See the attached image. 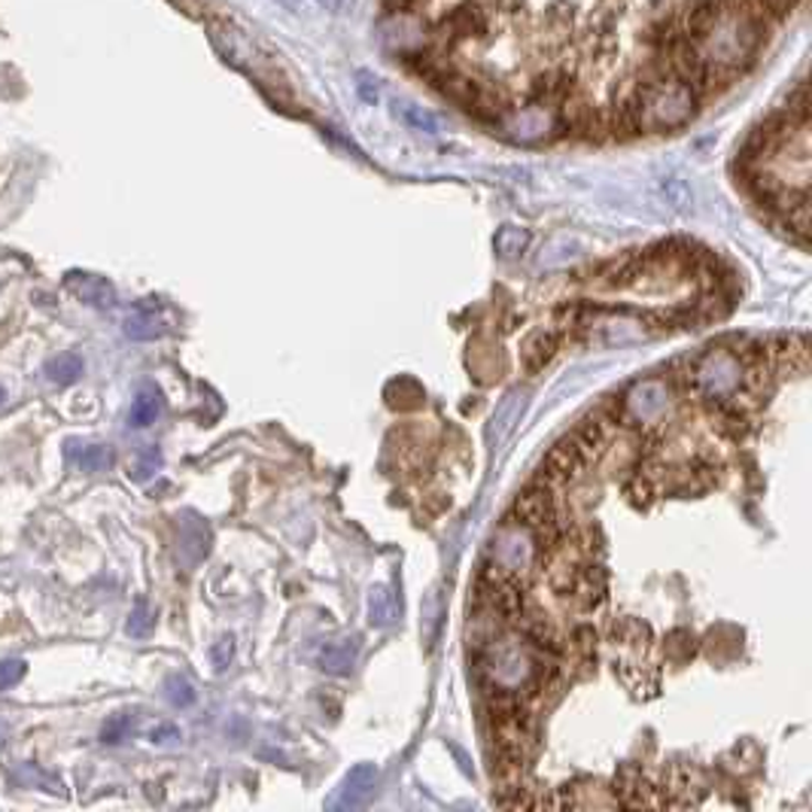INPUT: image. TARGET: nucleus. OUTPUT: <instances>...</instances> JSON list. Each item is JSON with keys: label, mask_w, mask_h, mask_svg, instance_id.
Instances as JSON below:
<instances>
[{"label": "nucleus", "mask_w": 812, "mask_h": 812, "mask_svg": "<svg viewBox=\"0 0 812 812\" xmlns=\"http://www.w3.org/2000/svg\"><path fill=\"white\" fill-rule=\"evenodd\" d=\"M746 381V371H743V359L734 350H724V347H710L706 354L697 356L691 362L688 371V387L715 405H727L739 387Z\"/></svg>", "instance_id": "1"}, {"label": "nucleus", "mask_w": 812, "mask_h": 812, "mask_svg": "<svg viewBox=\"0 0 812 812\" xmlns=\"http://www.w3.org/2000/svg\"><path fill=\"white\" fill-rule=\"evenodd\" d=\"M490 15L484 10L481 0H463L457 7H451L439 25L432 28V37L439 40L442 50L459 46V43H478V40L490 37Z\"/></svg>", "instance_id": "2"}, {"label": "nucleus", "mask_w": 812, "mask_h": 812, "mask_svg": "<svg viewBox=\"0 0 812 812\" xmlns=\"http://www.w3.org/2000/svg\"><path fill=\"white\" fill-rule=\"evenodd\" d=\"M587 469V463L582 459V454L575 451L570 439H563L557 445L551 447V454L545 457V463L539 466V478L535 484L545 487V490H557V487H566V484L578 481L582 472Z\"/></svg>", "instance_id": "3"}, {"label": "nucleus", "mask_w": 812, "mask_h": 812, "mask_svg": "<svg viewBox=\"0 0 812 812\" xmlns=\"http://www.w3.org/2000/svg\"><path fill=\"white\" fill-rule=\"evenodd\" d=\"M667 411V387L660 381L636 383L630 393L618 402L621 423H651Z\"/></svg>", "instance_id": "4"}, {"label": "nucleus", "mask_w": 812, "mask_h": 812, "mask_svg": "<svg viewBox=\"0 0 812 812\" xmlns=\"http://www.w3.org/2000/svg\"><path fill=\"white\" fill-rule=\"evenodd\" d=\"M572 95H578L575 74H570V71H542V74H535L530 79V89H527V101L523 104H539V107L557 110L560 104L570 101Z\"/></svg>", "instance_id": "5"}, {"label": "nucleus", "mask_w": 812, "mask_h": 812, "mask_svg": "<svg viewBox=\"0 0 812 812\" xmlns=\"http://www.w3.org/2000/svg\"><path fill=\"white\" fill-rule=\"evenodd\" d=\"M64 286L74 292L83 305L101 307V311L116 305L113 283H110L107 278H98V274H86V271H67V274H64Z\"/></svg>", "instance_id": "6"}, {"label": "nucleus", "mask_w": 812, "mask_h": 812, "mask_svg": "<svg viewBox=\"0 0 812 812\" xmlns=\"http://www.w3.org/2000/svg\"><path fill=\"white\" fill-rule=\"evenodd\" d=\"M570 597L578 599L582 609H597L599 603L606 599V572L597 570V566H587V570L575 572Z\"/></svg>", "instance_id": "7"}, {"label": "nucleus", "mask_w": 812, "mask_h": 812, "mask_svg": "<svg viewBox=\"0 0 812 812\" xmlns=\"http://www.w3.org/2000/svg\"><path fill=\"white\" fill-rule=\"evenodd\" d=\"M67 459L86 475L107 472L113 466V451L107 445H83V442H67Z\"/></svg>", "instance_id": "8"}, {"label": "nucleus", "mask_w": 812, "mask_h": 812, "mask_svg": "<svg viewBox=\"0 0 812 812\" xmlns=\"http://www.w3.org/2000/svg\"><path fill=\"white\" fill-rule=\"evenodd\" d=\"M356 663V639H342L320 648V670L332 675H350Z\"/></svg>", "instance_id": "9"}, {"label": "nucleus", "mask_w": 812, "mask_h": 812, "mask_svg": "<svg viewBox=\"0 0 812 812\" xmlns=\"http://www.w3.org/2000/svg\"><path fill=\"white\" fill-rule=\"evenodd\" d=\"M162 414V396L159 390H140L131 402V411H128V426L131 430H147L153 426L155 420Z\"/></svg>", "instance_id": "10"}, {"label": "nucleus", "mask_w": 812, "mask_h": 812, "mask_svg": "<svg viewBox=\"0 0 812 812\" xmlns=\"http://www.w3.org/2000/svg\"><path fill=\"white\" fill-rule=\"evenodd\" d=\"M167 326L162 320L155 317L153 311H147V307L140 305L131 317L126 320V335L131 342H153L159 335H165Z\"/></svg>", "instance_id": "11"}, {"label": "nucleus", "mask_w": 812, "mask_h": 812, "mask_svg": "<svg viewBox=\"0 0 812 812\" xmlns=\"http://www.w3.org/2000/svg\"><path fill=\"white\" fill-rule=\"evenodd\" d=\"M83 368H86V366H83V356L71 354V350H67V354L52 356L43 371H46V378H50L52 383H58V387H67V383L79 381Z\"/></svg>", "instance_id": "12"}, {"label": "nucleus", "mask_w": 812, "mask_h": 812, "mask_svg": "<svg viewBox=\"0 0 812 812\" xmlns=\"http://www.w3.org/2000/svg\"><path fill=\"white\" fill-rule=\"evenodd\" d=\"M375 779H378V770H375V767H368V764L356 767L354 773L347 776L342 806H359V803L368 798V791L375 788Z\"/></svg>", "instance_id": "13"}, {"label": "nucleus", "mask_w": 812, "mask_h": 812, "mask_svg": "<svg viewBox=\"0 0 812 812\" xmlns=\"http://www.w3.org/2000/svg\"><path fill=\"white\" fill-rule=\"evenodd\" d=\"M557 347H560V332H542V335H535L533 342L527 344V354H523L527 368H530V371H539L545 362L554 359Z\"/></svg>", "instance_id": "14"}, {"label": "nucleus", "mask_w": 812, "mask_h": 812, "mask_svg": "<svg viewBox=\"0 0 812 812\" xmlns=\"http://www.w3.org/2000/svg\"><path fill=\"white\" fill-rule=\"evenodd\" d=\"M396 113L402 116V122H408L411 128H420L426 134L439 131V116L432 113V110H423L418 104H396Z\"/></svg>", "instance_id": "15"}, {"label": "nucleus", "mask_w": 812, "mask_h": 812, "mask_svg": "<svg viewBox=\"0 0 812 812\" xmlns=\"http://www.w3.org/2000/svg\"><path fill=\"white\" fill-rule=\"evenodd\" d=\"M131 727H134V718L128 715V712H116L110 715L107 722L101 724V743L104 746H116V743H122L128 734H131Z\"/></svg>", "instance_id": "16"}, {"label": "nucleus", "mask_w": 812, "mask_h": 812, "mask_svg": "<svg viewBox=\"0 0 812 812\" xmlns=\"http://www.w3.org/2000/svg\"><path fill=\"white\" fill-rule=\"evenodd\" d=\"M153 609L140 599L138 606L131 609V615H128V624H126V630L128 636H134V639H143V636H150L153 634Z\"/></svg>", "instance_id": "17"}, {"label": "nucleus", "mask_w": 812, "mask_h": 812, "mask_svg": "<svg viewBox=\"0 0 812 812\" xmlns=\"http://www.w3.org/2000/svg\"><path fill=\"white\" fill-rule=\"evenodd\" d=\"M28 675V660L7 658L0 660V691H13Z\"/></svg>", "instance_id": "18"}, {"label": "nucleus", "mask_w": 812, "mask_h": 812, "mask_svg": "<svg viewBox=\"0 0 812 812\" xmlns=\"http://www.w3.org/2000/svg\"><path fill=\"white\" fill-rule=\"evenodd\" d=\"M368 609H371V624H378V627H387V624L393 621V597L387 594V591H375L371 594V603H368Z\"/></svg>", "instance_id": "19"}, {"label": "nucleus", "mask_w": 812, "mask_h": 812, "mask_svg": "<svg viewBox=\"0 0 812 812\" xmlns=\"http://www.w3.org/2000/svg\"><path fill=\"white\" fill-rule=\"evenodd\" d=\"M167 700L180 706V710H186L195 703V688H192L190 679H183V675H171L167 679Z\"/></svg>", "instance_id": "20"}, {"label": "nucleus", "mask_w": 812, "mask_h": 812, "mask_svg": "<svg viewBox=\"0 0 812 812\" xmlns=\"http://www.w3.org/2000/svg\"><path fill=\"white\" fill-rule=\"evenodd\" d=\"M162 466V454H159V447H147V451H140L138 459H134V466H131V478H153L155 469Z\"/></svg>", "instance_id": "21"}, {"label": "nucleus", "mask_w": 812, "mask_h": 812, "mask_svg": "<svg viewBox=\"0 0 812 812\" xmlns=\"http://www.w3.org/2000/svg\"><path fill=\"white\" fill-rule=\"evenodd\" d=\"M210 658H214L216 673L229 670L231 658H235V639H231V636H223V639H219V642L210 648Z\"/></svg>", "instance_id": "22"}, {"label": "nucleus", "mask_w": 812, "mask_h": 812, "mask_svg": "<svg viewBox=\"0 0 812 812\" xmlns=\"http://www.w3.org/2000/svg\"><path fill=\"white\" fill-rule=\"evenodd\" d=\"M572 648L582 651V654H591V651L597 648V634H594L591 627H578V630L572 634Z\"/></svg>", "instance_id": "23"}, {"label": "nucleus", "mask_w": 812, "mask_h": 812, "mask_svg": "<svg viewBox=\"0 0 812 812\" xmlns=\"http://www.w3.org/2000/svg\"><path fill=\"white\" fill-rule=\"evenodd\" d=\"M150 739H153L155 746H165V743H177L180 727H174V724H159L153 734H150Z\"/></svg>", "instance_id": "24"}, {"label": "nucleus", "mask_w": 812, "mask_h": 812, "mask_svg": "<svg viewBox=\"0 0 812 812\" xmlns=\"http://www.w3.org/2000/svg\"><path fill=\"white\" fill-rule=\"evenodd\" d=\"M420 7V0H387V10L390 13H414Z\"/></svg>", "instance_id": "25"}, {"label": "nucleus", "mask_w": 812, "mask_h": 812, "mask_svg": "<svg viewBox=\"0 0 812 812\" xmlns=\"http://www.w3.org/2000/svg\"><path fill=\"white\" fill-rule=\"evenodd\" d=\"M359 91H362V98H366L368 104L378 101V86H368L366 77H359Z\"/></svg>", "instance_id": "26"}, {"label": "nucleus", "mask_w": 812, "mask_h": 812, "mask_svg": "<svg viewBox=\"0 0 812 812\" xmlns=\"http://www.w3.org/2000/svg\"><path fill=\"white\" fill-rule=\"evenodd\" d=\"M280 3H283V7H290V10H292V7H295L299 0H280Z\"/></svg>", "instance_id": "27"}, {"label": "nucleus", "mask_w": 812, "mask_h": 812, "mask_svg": "<svg viewBox=\"0 0 812 812\" xmlns=\"http://www.w3.org/2000/svg\"><path fill=\"white\" fill-rule=\"evenodd\" d=\"M3 402H7V390L0 387V405H3Z\"/></svg>", "instance_id": "28"}]
</instances>
